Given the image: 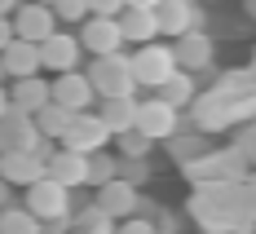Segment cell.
Returning <instances> with one entry per match:
<instances>
[{
    "label": "cell",
    "instance_id": "17",
    "mask_svg": "<svg viewBox=\"0 0 256 234\" xmlns=\"http://www.w3.org/2000/svg\"><path fill=\"white\" fill-rule=\"evenodd\" d=\"M98 204H102L110 216H124V212L137 208V190H132V182H124V177H106L102 190H98Z\"/></svg>",
    "mask_w": 256,
    "mask_h": 234
},
{
    "label": "cell",
    "instance_id": "16",
    "mask_svg": "<svg viewBox=\"0 0 256 234\" xmlns=\"http://www.w3.org/2000/svg\"><path fill=\"white\" fill-rule=\"evenodd\" d=\"M154 18H159V36H181L194 26V9H190V0H159Z\"/></svg>",
    "mask_w": 256,
    "mask_h": 234
},
{
    "label": "cell",
    "instance_id": "7",
    "mask_svg": "<svg viewBox=\"0 0 256 234\" xmlns=\"http://www.w3.org/2000/svg\"><path fill=\"white\" fill-rule=\"evenodd\" d=\"M49 98L58 106H66V110H84V106H93V84H88V76H80L71 66L49 84Z\"/></svg>",
    "mask_w": 256,
    "mask_h": 234
},
{
    "label": "cell",
    "instance_id": "14",
    "mask_svg": "<svg viewBox=\"0 0 256 234\" xmlns=\"http://www.w3.org/2000/svg\"><path fill=\"white\" fill-rule=\"evenodd\" d=\"M44 172H49V177H58L66 190H71V186H84V182H88V155L66 146V150H58V155L44 164Z\"/></svg>",
    "mask_w": 256,
    "mask_h": 234
},
{
    "label": "cell",
    "instance_id": "18",
    "mask_svg": "<svg viewBox=\"0 0 256 234\" xmlns=\"http://www.w3.org/2000/svg\"><path fill=\"white\" fill-rule=\"evenodd\" d=\"M186 172L194 177V182H230L238 177V159L234 155H216V159H186Z\"/></svg>",
    "mask_w": 256,
    "mask_h": 234
},
{
    "label": "cell",
    "instance_id": "29",
    "mask_svg": "<svg viewBox=\"0 0 256 234\" xmlns=\"http://www.w3.org/2000/svg\"><path fill=\"white\" fill-rule=\"evenodd\" d=\"M172 137H177V132H172ZM199 150H204V146H199L194 137H177V142H172V159H194Z\"/></svg>",
    "mask_w": 256,
    "mask_h": 234
},
{
    "label": "cell",
    "instance_id": "19",
    "mask_svg": "<svg viewBox=\"0 0 256 234\" xmlns=\"http://www.w3.org/2000/svg\"><path fill=\"white\" fill-rule=\"evenodd\" d=\"M132 115H137V102H132V93H120V98H106V106L98 110V120H102L110 132H124L132 128Z\"/></svg>",
    "mask_w": 256,
    "mask_h": 234
},
{
    "label": "cell",
    "instance_id": "21",
    "mask_svg": "<svg viewBox=\"0 0 256 234\" xmlns=\"http://www.w3.org/2000/svg\"><path fill=\"white\" fill-rule=\"evenodd\" d=\"M44 102H49V84H44L40 76H22L18 80V88H14V106H18V110L36 115Z\"/></svg>",
    "mask_w": 256,
    "mask_h": 234
},
{
    "label": "cell",
    "instance_id": "30",
    "mask_svg": "<svg viewBox=\"0 0 256 234\" xmlns=\"http://www.w3.org/2000/svg\"><path fill=\"white\" fill-rule=\"evenodd\" d=\"M124 9V0H88V14H102V18H115Z\"/></svg>",
    "mask_w": 256,
    "mask_h": 234
},
{
    "label": "cell",
    "instance_id": "11",
    "mask_svg": "<svg viewBox=\"0 0 256 234\" xmlns=\"http://www.w3.org/2000/svg\"><path fill=\"white\" fill-rule=\"evenodd\" d=\"M80 40H84L93 53H120V44H124V31H120V22H115V18L93 14V18L84 22V31H80Z\"/></svg>",
    "mask_w": 256,
    "mask_h": 234
},
{
    "label": "cell",
    "instance_id": "5",
    "mask_svg": "<svg viewBox=\"0 0 256 234\" xmlns=\"http://www.w3.org/2000/svg\"><path fill=\"white\" fill-rule=\"evenodd\" d=\"M132 128L150 142H168L177 132V106L154 98V102H137V115H132Z\"/></svg>",
    "mask_w": 256,
    "mask_h": 234
},
{
    "label": "cell",
    "instance_id": "10",
    "mask_svg": "<svg viewBox=\"0 0 256 234\" xmlns=\"http://www.w3.org/2000/svg\"><path fill=\"white\" fill-rule=\"evenodd\" d=\"M49 31H58L53 26V9L49 4H36V0H26L22 9H18V18H14V36H22V40H44Z\"/></svg>",
    "mask_w": 256,
    "mask_h": 234
},
{
    "label": "cell",
    "instance_id": "12",
    "mask_svg": "<svg viewBox=\"0 0 256 234\" xmlns=\"http://www.w3.org/2000/svg\"><path fill=\"white\" fill-rule=\"evenodd\" d=\"M172 58H177V66H186V71H204L208 62H212V36H204V31H181Z\"/></svg>",
    "mask_w": 256,
    "mask_h": 234
},
{
    "label": "cell",
    "instance_id": "31",
    "mask_svg": "<svg viewBox=\"0 0 256 234\" xmlns=\"http://www.w3.org/2000/svg\"><path fill=\"white\" fill-rule=\"evenodd\" d=\"M9 40H14V22H9V18H4V14H0V49H4V44H9Z\"/></svg>",
    "mask_w": 256,
    "mask_h": 234
},
{
    "label": "cell",
    "instance_id": "20",
    "mask_svg": "<svg viewBox=\"0 0 256 234\" xmlns=\"http://www.w3.org/2000/svg\"><path fill=\"white\" fill-rule=\"evenodd\" d=\"M194 120H199V128H204V132L226 128V124H230V98H221V93H208V98H199V106H194Z\"/></svg>",
    "mask_w": 256,
    "mask_h": 234
},
{
    "label": "cell",
    "instance_id": "32",
    "mask_svg": "<svg viewBox=\"0 0 256 234\" xmlns=\"http://www.w3.org/2000/svg\"><path fill=\"white\" fill-rule=\"evenodd\" d=\"M124 4H137V9H154L159 0H124Z\"/></svg>",
    "mask_w": 256,
    "mask_h": 234
},
{
    "label": "cell",
    "instance_id": "8",
    "mask_svg": "<svg viewBox=\"0 0 256 234\" xmlns=\"http://www.w3.org/2000/svg\"><path fill=\"white\" fill-rule=\"evenodd\" d=\"M0 66L9 71V76H36L40 71V44L36 40H22V36H14L4 49H0Z\"/></svg>",
    "mask_w": 256,
    "mask_h": 234
},
{
    "label": "cell",
    "instance_id": "36",
    "mask_svg": "<svg viewBox=\"0 0 256 234\" xmlns=\"http://www.w3.org/2000/svg\"><path fill=\"white\" fill-rule=\"evenodd\" d=\"M0 76H4V66H0Z\"/></svg>",
    "mask_w": 256,
    "mask_h": 234
},
{
    "label": "cell",
    "instance_id": "13",
    "mask_svg": "<svg viewBox=\"0 0 256 234\" xmlns=\"http://www.w3.org/2000/svg\"><path fill=\"white\" fill-rule=\"evenodd\" d=\"M115 22H120V31H124V40H132V44H146V40L159 36V18H154V9L124 4V9L115 14Z\"/></svg>",
    "mask_w": 256,
    "mask_h": 234
},
{
    "label": "cell",
    "instance_id": "6",
    "mask_svg": "<svg viewBox=\"0 0 256 234\" xmlns=\"http://www.w3.org/2000/svg\"><path fill=\"white\" fill-rule=\"evenodd\" d=\"M40 142H44V132L36 128L31 120H26V110L9 106V110L0 115V150H9V146H22V150H36Z\"/></svg>",
    "mask_w": 256,
    "mask_h": 234
},
{
    "label": "cell",
    "instance_id": "26",
    "mask_svg": "<svg viewBox=\"0 0 256 234\" xmlns=\"http://www.w3.org/2000/svg\"><path fill=\"white\" fill-rule=\"evenodd\" d=\"M120 150H124L128 159H142L146 150H150V137H142L137 128H124L120 132Z\"/></svg>",
    "mask_w": 256,
    "mask_h": 234
},
{
    "label": "cell",
    "instance_id": "35",
    "mask_svg": "<svg viewBox=\"0 0 256 234\" xmlns=\"http://www.w3.org/2000/svg\"><path fill=\"white\" fill-rule=\"evenodd\" d=\"M36 4H49V0H36Z\"/></svg>",
    "mask_w": 256,
    "mask_h": 234
},
{
    "label": "cell",
    "instance_id": "1",
    "mask_svg": "<svg viewBox=\"0 0 256 234\" xmlns=\"http://www.w3.org/2000/svg\"><path fill=\"white\" fill-rule=\"evenodd\" d=\"M128 66H132V80H137V84H150V88H159L164 80L177 71V58H172V49H168V44H154V40H146V44H137V53L128 58Z\"/></svg>",
    "mask_w": 256,
    "mask_h": 234
},
{
    "label": "cell",
    "instance_id": "25",
    "mask_svg": "<svg viewBox=\"0 0 256 234\" xmlns=\"http://www.w3.org/2000/svg\"><path fill=\"white\" fill-rule=\"evenodd\" d=\"M76 226H80V230H88V234H110V230H115V216L98 204V208H84V212H80Z\"/></svg>",
    "mask_w": 256,
    "mask_h": 234
},
{
    "label": "cell",
    "instance_id": "38",
    "mask_svg": "<svg viewBox=\"0 0 256 234\" xmlns=\"http://www.w3.org/2000/svg\"><path fill=\"white\" fill-rule=\"evenodd\" d=\"M252 71H256V66H252Z\"/></svg>",
    "mask_w": 256,
    "mask_h": 234
},
{
    "label": "cell",
    "instance_id": "15",
    "mask_svg": "<svg viewBox=\"0 0 256 234\" xmlns=\"http://www.w3.org/2000/svg\"><path fill=\"white\" fill-rule=\"evenodd\" d=\"M76 58H80V44L71 40V36L49 31V36L40 40V66H49V71H71Z\"/></svg>",
    "mask_w": 256,
    "mask_h": 234
},
{
    "label": "cell",
    "instance_id": "2",
    "mask_svg": "<svg viewBox=\"0 0 256 234\" xmlns=\"http://www.w3.org/2000/svg\"><path fill=\"white\" fill-rule=\"evenodd\" d=\"M88 84H93V93H102V98H120V93H132V88H137L132 66H128V58H120V53H98V62H93V71H88Z\"/></svg>",
    "mask_w": 256,
    "mask_h": 234
},
{
    "label": "cell",
    "instance_id": "24",
    "mask_svg": "<svg viewBox=\"0 0 256 234\" xmlns=\"http://www.w3.org/2000/svg\"><path fill=\"white\" fill-rule=\"evenodd\" d=\"M159 88H164V102H172V106H186L190 98H194V84H190V76H186V71H172Z\"/></svg>",
    "mask_w": 256,
    "mask_h": 234
},
{
    "label": "cell",
    "instance_id": "9",
    "mask_svg": "<svg viewBox=\"0 0 256 234\" xmlns=\"http://www.w3.org/2000/svg\"><path fill=\"white\" fill-rule=\"evenodd\" d=\"M40 172H44V164H40V155H36V150H22V146H9V150H0V177H4V182H22V186H31Z\"/></svg>",
    "mask_w": 256,
    "mask_h": 234
},
{
    "label": "cell",
    "instance_id": "3",
    "mask_svg": "<svg viewBox=\"0 0 256 234\" xmlns=\"http://www.w3.org/2000/svg\"><path fill=\"white\" fill-rule=\"evenodd\" d=\"M26 208L36 212L40 221H53V216H66L71 212V194H66V186L49 177V172H40L36 182H31V194H26Z\"/></svg>",
    "mask_w": 256,
    "mask_h": 234
},
{
    "label": "cell",
    "instance_id": "27",
    "mask_svg": "<svg viewBox=\"0 0 256 234\" xmlns=\"http://www.w3.org/2000/svg\"><path fill=\"white\" fill-rule=\"evenodd\" d=\"M49 9L58 14V18H66V22L88 18V0H49Z\"/></svg>",
    "mask_w": 256,
    "mask_h": 234
},
{
    "label": "cell",
    "instance_id": "4",
    "mask_svg": "<svg viewBox=\"0 0 256 234\" xmlns=\"http://www.w3.org/2000/svg\"><path fill=\"white\" fill-rule=\"evenodd\" d=\"M58 137H62L71 150H84V155H88V150H102V146L115 137V132L106 128L98 115H88V110H76V115L66 120V128L58 132Z\"/></svg>",
    "mask_w": 256,
    "mask_h": 234
},
{
    "label": "cell",
    "instance_id": "34",
    "mask_svg": "<svg viewBox=\"0 0 256 234\" xmlns=\"http://www.w3.org/2000/svg\"><path fill=\"white\" fill-rule=\"evenodd\" d=\"M14 4H18V0H0V14H9V9H14Z\"/></svg>",
    "mask_w": 256,
    "mask_h": 234
},
{
    "label": "cell",
    "instance_id": "28",
    "mask_svg": "<svg viewBox=\"0 0 256 234\" xmlns=\"http://www.w3.org/2000/svg\"><path fill=\"white\" fill-rule=\"evenodd\" d=\"M106 177H115V164H110V159H102L98 150H88V182L102 186Z\"/></svg>",
    "mask_w": 256,
    "mask_h": 234
},
{
    "label": "cell",
    "instance_id": "23",
    "mask_svg": "<svg viewBox=\"0 0 256 234\" xmlns=\"http://www.w3.org/2000/svg\"><path fill=\"white\" fill-rule=\"evenodd\" d=\"M71 115H76V110H66V106H58V102H44L40 110H36V128L44 132V137H58V132L66 128Z\"/></svg>",
    "mask_w": 256,
    "mask_h": 234
},
{
    "label": "cell",
    "instance_id": "22",
    "mask_svg": "<svg viewBox=\"0 0 256 234\" xmlns=\"http://www.w3.org/2000/svg\"><path fill=\"white\" fill-rule=\"evenodd\" d=\"M0 230L4 234H36L40 230V216L31 208H0Z\"/></svg>",
    "mask_w": 256,
    "mask_h": 234
},
{
    "label": "cell",
    "instance_id": "37",
    "mask_svg": "<svg viewBox=\"0 0 256 234\" xmlns=\"http://www.w3.org/2000/svg\"><path fill=\"white\" fill-rule=\"evenodd\" d=\"M190 4H194V0H190Z\"/></svg>",
    "mask_w": 256,
    "mask_h": 234
},
{
    "label": "cell",
    "instance_id": "33",
    "mask_svg": "<svg viewBox=\"0 0 256 234\" xmlns=\"http://www.w3.org/2000/svg\"><path fill=\"white\" fill-rule=\"evenodd\" d=\"M4 110H9V93L0 88V115H4Z\"/></svg>",
    "mask_w": 256,
    "mask_h": 234
}]
</instances>
